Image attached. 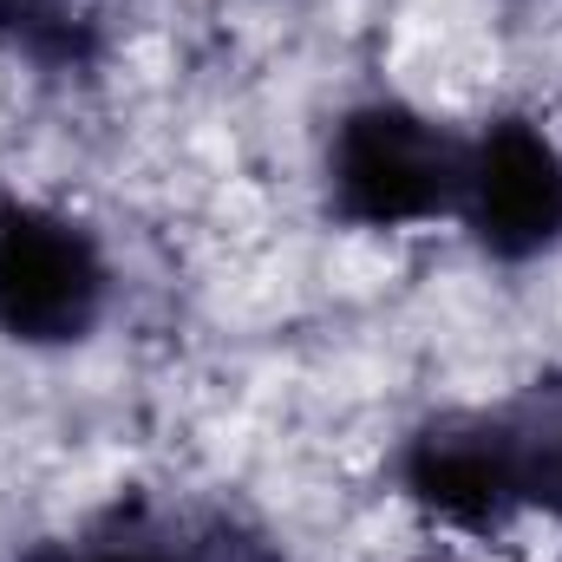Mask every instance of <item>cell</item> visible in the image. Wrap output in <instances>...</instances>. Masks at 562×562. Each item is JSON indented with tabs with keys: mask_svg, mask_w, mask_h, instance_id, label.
<instances>
[{
	"mask_svg": "<svg viewBox=\"0 0 562 562\" xmlns=\"http://www.w3.org/2000/svg\"><path fill=\"white\" fill-rule=\"evenodd\" d=\"M464 138L406 99H367L340 112L327 138V210L353 229H419L458 216Z\"/></svg>",
	"mask_w": 562,
	"mask_h": 562,
	"instance_id": "6da1fadb",
	"label": "cell"
},
{
	"mask_svg": "<svg viewBox=\"0 0 562 562\" xmlns=\"http://www.w3.org/2000/svg\"><path fill=\"white\" fill-rule=\"evenodd\" d=\"M112 262L99 236L46 203H20L0 223V334L20 347H79L105 321Z\"/></svg>",
	"mask_w": 562,
	"mask_h": 562,
	"instance_id": "7a4b0ae2",
	"label": "cell"
},
{
	"mask_svg": "<svg viewBox=\"0 0 562 562\" xmlns=\"http://www.w3.org/2000/svg\"><path fill=\"white\" fill-rule=\"evenodd\" d=\"M458 223L491 262L562 249V144L537 119H491L464 144Z\"/></svg>",
	"mask_w": 562,
	"mask_h": 562,
	"instance_id": "3957f363",
	"label": "cell"
},
{
	"mask_svg": "<svg viewBox=\"0 0 562 562\" xmlns=\"http://www.w3.org/2000/svg\"><path fill=\"white\" fill-rule=\"evenodd\" d=\"M400 491L419 504L431 524L458 537H497L524 517L517 458L504 413H431L400 445Z\"/></svg>",
	"mask_w": 562,
	"mask_h": 562,
	"instance_id": "277c9868",
	"label": "cell"
},
{
	"mask_svg": "<svg viewBox=\"0 0 562 562\" xmlns=\"http://www.w3.org/2000/svg\"><path fill=\"white\" fill-rule=\"evenodd\" d=\"M26 562H262L256 537L229 517H150V510H112L86 537L46 543Z\"/></svg>",
	"mask_w": 562,
	"mask_h": 562,
	"instance_id": "5b68a950",
	"label": "cell"
},
{
	"mask_svg": "<svg viewBox=\"0 0 562 562\" xmlns=\"http://www.w3.org/2000/svg\"><path fill=\"white\" fill-rule=\"evenodd\" d=\"M119 0H0V53L40 72H92L112 46Z\"/></svg>",
	"mask_w": 562,
	"mask_h": 562,
	"instance_id": "8992f818",
	"label": "cell"
},
{
	"mask_svg": "<svg viewBox=\"0 0 562 562\" xmlns=\"http://www.w3.org/2000/svg\"><path fill=\"white\" fill-rule=\"evenodd\" d=\"M504 413L510 431V458H517V491H524V510L562 524V380H537L524 386Z\"/></svg>",
	"mask_w": 562,
	"mask_h": 562,
	"instance_id": "52a82bcc",
	"label": "cell"
},
{
	"mask_svg": "<svg viewBox=\"0 0 562 562\" xmlns=\"http://www.w3.org/2000/svg\"><path fill=\"white\" fill-rule=\"evenodd\" d=\"M7 210H13V196H7V190H0V223H7Z\"/></svg>",
	"mask_w": 562,
	"mask_h": 562,
	"instance_id": "ba28073f",
	"label": "cell"
}]
</instances>
